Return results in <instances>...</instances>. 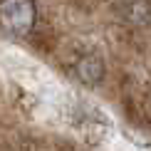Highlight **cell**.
Here are the masks:
<instances>
[{"mask_svg": "<svg viewBox=\"0 0 151 151\" xmlns=\"http://www.w3.org/2000/svg\"><path fill=\"white\" fill-rule=\"evenodd\" d=\"M0 22L12 35L30 32L35 22V5L32 0H0Z\"/></svg>", "mask_w": 151, "mask_h": 151, "instance_id": "6da1fadb", "label": "cell"}, {"mask_svg": "<svg viewBox=\"0 0 151 151\" xmlns=\"http://www.w3.org/2000/svg\"><path fill=\"white\" fill-rule=\"evenodd\" d=\"M124 17L134 25H146L151 20V8L144 0H131V3L124 8Z\"/></svg>", "mask_w": 151, "mask_h": 151, "instance_id": "3957f363", "label": "cell"}, {"mask_svg": "<svg viewBox=\"0 0 151 151\" xmlns=\"http://www.w3.org/2000/svg\"><path fill=\"white\" fill-rule=\"evenodd\" d=\"M77 77L79 82H84V84H99L104 77V62L102 57H97V55H84L79 62H77Z\"/></svg>", "mask_w": 151, "mask_h": 151, "instance_id": "7a4b0ae2", "label": "cell"}]
</instances>
